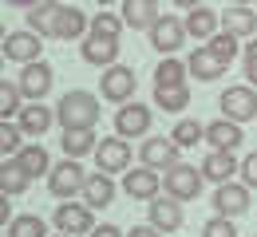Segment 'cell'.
Returning <instances> with one entry per match:
<instances>
[{
    "label": "cell",
    "instance_id": "obj_47",
    "mask_svg": "<svg viewBox=\"0 0 257 237\" xmlns=\"http://www.w3.org/2000/svg\"><path fill=\"white\" fill-rule=\"evenodd\" d=\"M4 36H8V32H4V20H0V44H4Z\"/></svg>",
    "mask_w": 257,
    "mask_h": 237
},
{
    "label": "cell",
    "instance_id": "obj_28",
    "mask_svg": "<svg viewBox=\"0 0 257 237\" xmlns=\"http://www.w3.org/2000/svg\"><path fill=\"white\" fill-rule=\"evenodd\" d=\"M56 16H60V0H44V4L28 8V24L44 40H56Z\"/></svg>",
    "mask_w": 257,
    "mask_h": 237
},
{
    "label": "cell",
    "instance_id": "obj_36",
    "mask_svg": "<svg viewBox=\"0 0 257 237\" xmlns=\"http://www.w3.org/2000/svg\"><path fill=\"white\" fill-rule=\"evenodd\" d=\"M20 146H24V131H20L16 123L0 119V158H4V154H16Z\"/></svg>",
    "mask_w": 257,
    "mask_h": 237
},
{
    "label": "cell",
    "instance_id": "obj_6",
    "mask_svg": "<svg viewBox=\"0 0 257 237\" xmlns=\"http://www.w3.org/2000/svg\"><path fill=\"white\" fill-rule=\"evenodd\" d=\"M52 221H56V229L67 237H83L95 229V209L87 202H60L56 205V213H52Z\"/></svg>",
    "mask_w": 257,
    "mask_h": 237
},
{
    "label": "cell",
    "instance_id": "obj_2",
    "mask_svg": "<svg viewBox=\"0 0 257 237\" xmlns=\"http://www.w3.org/2000/svg\"><path fill=\"white\" fill-rule=\"evenodd\" d=\"M202 190H206L202 166H186V162H178L174 170L162 174V194H170L174 202H198Z\"/></svg>",
    "mask_w": 257,
    "mask_h": 237
},
{
    "label": "cell",
    "instance_id": "obj_30",
    "mask_svg": "<svg viewBox=\"0 0 257 237\" xmlns=\"http://www.w3.org/2000/svg\"><path fill=\"white\" fill-rule=\"evenodd\" d=\"M186 60H174V56H162V64L155 68V87H186Z\"/></svg>",
    "mask_w": 257,
    "mask_h": 237
},
{
    "label": "cell",
    "instance_id": "obj_4",
    "mask_svg": "<svg viewBox=\"0 0 257 237\" xmlns=\"http://www.w3.org/2000/svg\"><path fill=\"white\" fill-rule=\"evenodd\" d=\"M218 107H222V119H233V123H253L257 119V87L249 83H237V87H225L218 95Z\"/></svg>",
    "mask_w": 257,
    "mask_h": 237
},
{
    "label": "cell",
    "instance_id": "obj_12",
    "mask_svg": "<svg viewBox=\"0 0 257 237\" xmlns=\"http://www.w3.org/2000/svg\"><path fill=\"white\" fill-rule=\"evenodd\" d=\"M123 190H127V198H135V202H151V198L162 194V174L151 170V166H131L123 174Z\"/></svg>",
    "mask_w": 257,
    "mask_h": 237
},
{
    "label": "cell",
    "instance_id": "obj_10",
    "mask_svg": "<svg viewBox=\"0 0 257 237\" xmlns=\"http://www.w3.org/2000/svg\"><path fill=\"white\" fill-rule=\"evenodd\" d=\"M186 20H178V16H170V12H162L159 24L151 28V48L162 52V56H174L182 44H186Z\"/></svg>",
    "mask_w": 257,
    "mask_h": 237
},
{
    "label": "cell",
    "instance_id": "obj_7",
    "mask_svg": "<svg viewBox=\"0 0 257 237\" xmlns=\"http://www.w3.org/2000/svg\"><path fill=\"white\" fill-rule=\"evenodd\" d=\"M99 95L107 103H131L135 99V71L123 68V64H111V68H103V75H99Z\"/></svg>",
    "mask_w": 257,
    "mask_h": 237
},
{
    "label": "cell",
    "instance_id": "obj_33",
    "mask_svg": "<svg viewBox=\"0 0 257 237\" xmlns=\"http://www.w3.org/2000/svg\"><path fill=\"white\" fill-rule=\"evenodd\" d=\"M170 138H174L182 150H194V146L206 138V127H202L198 119H178V123H174V131H170Z\"/></svg>",
    "mask_w": 257,
    "mask_h": 237
},
{
    "label": "cell",
    "instance_id": "obj_20",
    "mask_svg": "<svg viewBox=\"0 0 257 237\" xmlns=\"http://www.w3.org/2000/svg\"><path fill=\"white\" fill-rule=\"evenodd\" d=\"M159 0H123V20L131 32H151L159 24Z\"/></svg>",
    "mask_w": 257,
    "mask_h": 237
},
{
    "label": "cell",
    "instance_id": "obj_43",
    "mask_svg": "<svg viewBox=\"0 0 257 237\" xmlns=\"http://www.w3.org/2000/svg\"><path fill=\"white\" fill-rule=\"evenodd\" d=\"M127 237H162L159 229H155V225H131V233Z\"/></svg>",
    "mask_w": 257,
    "mask_h": 237
},
{
    "label": "cell",
    "instance_id": "obj_17",
    "mask_svg": "<svg viewBox=\"0 0 257 237\" xmlns=\"http://www.w3.org/2000/svg\"><path fill=\"white\" fill-rule=\"evenodd\" d=\"M241 170V162L233 158V150H210L206 158H202V178L206 182H214V186H222V182H233V174Z\"/></svg>",
    "mask_w": 257,
    "mask_h": 237
},
{
    "label": "cell",
    "instance_id": "obj_15",
    "mask_svg": "<svg viewBox=\"0 0 257 237\" xmlns=\"http://www.w3.org/2000/svg\"><path fill=\"white\" fill-rule=\"evenodd\" d=\"M79 56H83V64H91V68H111V64L119 60V40H115V36L87 32L79 40Z\"/></svg>",
    "mask_w": 257,
    "mask_h": 237
},
{
    "label": "cell",
    "instance_id": "obj_45",
    "mask_svg": "<svg viewBox=\"0 0 257 237\" xmlns=\"http://www.w3.org/2000/svg\"><path fill=\"white\" fill-rule=\"evenodd\" d=\"M174 4H178V8H186V12H190V8H202V4H206V0H174Z\"/></svg>",
    "mask_w": 257,
    "mask_h": 237
},
{
    "label": "cell",
    "instance_id": "obj_29",
    "mask_svg": "<svg viewBox=\"0 0 257 237\" xmlns=\"http://www.w3.org/2000/svg\"><path fill=\"white\" fill-rule=\"evenodd\" d=\"M28 182H32V178H28V170L20 166L16 158H4V162H0V194L16 198V194H24V190H28Z\"/></svg>",
    "mask_w": 257,
    "mask_h": 237
},
{
    "label": "cell",
    "instance_id": "obj_41",
    "mask_svg": "<svg viewBox=\"0 0 257 237\" xmlns=\"http://www.w3.org/2000/svg\"><path fill=\"white\" fill-rule=\"evenodd\" d=\"M87 237H127V233H123L119 225H95V229H91Z\"/></svg>",
    "mask_w": 257,
    "mask_h": 237
},
{
    "label": "cell",
    "instance_id": "obj_26",
    "mask_svg": "<svg viewBox=\"0 0 257 237\" xmlns=\"http://www.w3.org/2000/svg\"><path fill=\"white\" fill-rule=\"evenodd\" d=\"M95 146H99L95 127H71V131H64V138H60L64 158H83V154H95Z\"/></svg>",
    "mask_w": 257,
    "mask_h": 237
},
{
    "label": "cell",
    "instance_id": "obj_1",
    "mask_svg": "<svg viewBox=\"0 0 257 237\" xmlns=\"http://www.w3.org/2000/svg\"><path fill=\"white\" fill-rule=\"evenodd\" d=\"M56 123L64 131H71V127H95L99 123V99L91 91H83V87L67 91L64 99L56 103Z\"/></svg>",
    "mask_w": 257,
    "mask_h": 237
},
{
    "label": "cell",
    "instance_id": "obj_18",
    "mask_svg": "<svg viewBox=\"0 0 257 237\" xmlns=\"http://www.w3.org/2000/svg\"><path fill=\"white\" fill-rule=\"evenodd\" d=\"M222 32H229L233 40H253L257 36V8L229 4V8L222 12Z\"/></svg>",
    "mask_w": 257,
    "mask_h": 237
},
{
    "label": "cell",
    "instance_id": "obj_31",
    "mask_svg": "<svg viewBox=\"0 0 257 237\" xmlns=\"http://www.w3.org/2000/svg\"><path fill=\"white\" fill-rule=\"evenodd\" d=\"M155 107L166 115H182L190 107V87H155Z\"/></svg>",
    "mask_w": 257,
    "mask_h": 237
},
{
    "label": "cell",
    "instance_id": "obj_3",
    "mask_svg": "<svg viewBox=\"0 0 257 237\" xmlns=\"http://www.w3.org/2000/svg\"><path fill=\"white\" fill-rule=\"evenodd\" d=\"M182 162V146L174 142V138L166 135H147L143 138V146H139V166H151L159 170V174H166V170H174Z\"/></svg>",
    "mask_w": 257,
    "mask_h": 237
},
{
    "label": "cell",
    "instance_id": "obj_5",
    "mask_svg": "<svg viewBox=\"0 0 257 237\" xmlns=\"http://www.w3.org/2000/svg\"><path fill=\"white\" fill-rule=\"evenodd\" d=\"M83 182H87V170L79 166V158H64V162H56L52 174H48V190H52V198H60V202H71L75 194H83Z\"/></svg>",
    "mask_w": 257,
    "mask_h": 237
},
{
    "label": "cell",
    "instance_id": "obj_46",
    "mask_svg": "<svg viewBox=\"0 0 257 237\" xmlns=\"http://www.w3.org/2000/svg\"><path fill=\"white\" fill-rule=\"evenodd\" d=\"M233 4H241V8H253L257 0H233Z\"/></svg>",
    "mask_w": 257,
    "mask_h": 237
},
{
    "label": "cell",
    "instance_id": "obj_38",
    "mask_svg": "<svg viewBox=\"0 0 257 237\" xmlns=\"http://www.w3.org/2000/svg\"><path fill=\"white\" fill-rule=\"evenodd\" d=\"M202 237H237V225H233V217H222V213H214V217L202 225Z\"/></svg>",
    "mask_w": 257,
    "mask_h": 237
},
{
    "label": "cell",
    "instance_id": "obj_40",
    "mask_svg": "<svg viewBox=\"0 0 257 237\" xmlns=\"http://www.w3.org/2000/svg\"><path fill=\"white\" fill-rule=\"evenodd\" d=\"M237 178H241L249 190H257V150H249V154L241 158V170H237Z\"/></svg>",
    "mask_w": 257,
    "mask_h": 237
},
{
    "label": "cell",
    "instance_id": "obj_48",
    "mask_svg": "<svg viewBox=\"0 0 257 237\" xmlns=\"http://www.w3.org/2000/svg\"><path fill=\"white\" fill-rule=\"evenodd\" d=\"M0 71H4V52H0Z\"/></svg>",
    "mask_w": 257,
    "mask_h": 237
},
{
    "label": "cell",
    "instance_id": "obj_50",
    "mask_svg": "<svg viewBox=\"0 0 257 237\" xmlns=\"http://www.w3.org/2000/svg\"><path fill=\"white\" fill-rule=\"evenodd\" d=\"M60 4H71V0H60Z\"/></svg>",
    "mask_w": 257,
    "mask_h": 237
},
{
    "label": "cell",
    "instance_id": "obj_44",
    "mask_svg": "<svg viewBox=\"0 0 257 237\" xmlns=\"http://www.w3.org/2000/svg\"><path fill=\"white\" fill-rule=\"evenodd\" d=\"M4 4H12V8H24V12H28V8H36V4H44V0H4Z\"/></svg>",
    "mask_w": 257,
    "mask_h": 237
},
{
    "label": "cell",
    "instance_id": "obj_16",
    "mask_svg": "<svg viewBox=\"0 0 257 237\" xmlns=\"http://www.w3.org/2000/svg\"><path fill=\"white\" fill-rule=\"evenodd\" d=\"M40 56H44V36H36L32 28L4 36V60H16V64H36Z\"/></svg>",
    "mask_w": 257,
    "mask_h": 237
},
{
    "label": "cell",
    "instance_id": "obj_42",
    "mask_svg": "<svg viewBox=\"0 0 257 237\" xmlns=\"http://www.w3.org/2000/svg\"><path fill=\"white\" fill-rule=\"evenodd\" d=\"M12 221V205H8V194H0V229Z\"/></svg>",
    "mask_w": 257,
    "mask_h": 237
},
{
    "label": "cell",
    "instance_id": "obj_39",
    "mask_svg": "<svg viewBox=\"0 0 257 237\" xmlns=\"http://www.w3.org/2000/svg\"><path fill=\"white\" fill-rule=\"evenodd\" d=\"M241 68H245V83L257 87V36L245 44V52H241Z\"/></svg>",
    "mask_w": 257,
    "mask_h": 237
},
{
    "label": "cell",
    "instance_id": "obj_8",
    "mask_svg": "<svg viewBox=\"0 0 257 237\" xmlns=\"http://www.w3.org/2000/svg\"><path fill=\"white\" fill-rule=\"evenodd\" d=\"M115 135L119 138H147L151 135V107L147 103H123L119 111H115Z\"/></svg>",
    "mask_w": 257,
    "mask_h": 237
},
{
    "label": "cell",
    "instance_id": "obj_9",
    "mask_svg": "<svg viewBox=\"0 0 257 237\" xmlns=\"http://www.w3.org/2000/svg\"><path fill=\"white\" fill-rule=\"evenodd\" d=\"M95 170H103V174H127V170H131V142H127V138H119V135L99 138Z\"/></svg>",
    "mask_w": 257,
    "mask_h": 237
},
{
    "label": "cell",
    "instance_id": "obj_23",
    "mask_svg": "<svg viewBox=\"0 0 257 237\" xmlns=\"http://www.w3.org/2000/svg\"><path fill=\"white\" fill-rule=\"evenodd\" d=\"M186 68H190V75H194V79H202V83H218V79L225 75V64L206 48V44L194 48V56L186 60Z\"/></svg>",
    "mask_w": 257,
    "mask_h": 237
},
{
    "label": "cell",
    "instance_id": "obj_32",
    "mask_svg": "<svg viewBox=\"0 0 257 237\" xmlns=\"http://www.w3.org/2000/svg\"><path fill=\"white\" fill-rule=\"evenodd\" d=\"M8 237H48V225L40 213H16L8 221Z\"/></svg>",
    "mask_w": 257,
    "mask_h": 237
},
{
    "label": "cell",
    "instance_id": "obj_37",
    "mask_svg": "<svg viewBox=\"0 0 257 237\" xmlns=\"http://www.w3.org/2000/svg\"><path fill=\"white\" fill-rule=\"evenodd\" d=\"M123 28H127V20L123 16H115V12H99L95 20H91V32H99V36H123Z\"/></svg>",
    "mask_w": 257,
    "mask_h": 237
},
{
    "label": "cell",
    "instance_id": "obj_11",
    "mask_svg": "<svg viewBox=\"0 0 257 237\" xmlns=\"http://www.w3.org/2000/svg\"><path fill=\"white\" fill-rule=\"evenodd\" d=\"M182 221H186L182 202H174L170 194H159V198L147 202V225H155L159 233H174V229H182Z\"/></svg>",
    "mask_w": 257,
    "mask_h": 237
},
{
    "label": "cell",
    "instance_id": "obj_34",
    "mask_svg": "<svg viewBox=\"0 0 257 237\" xmlns=\"http://www.w3.org/2000/svg\"><path fill=\"white\" fill-rule=\"evenodd\" d=\"M20 111H24V91H20V83L0 79V119H16Z\"/></svg>",
    "mask_w": 257,
    "mask_h": 237
},
{
    "label": "cell",
    "instance_id": "obj_14",
    "mask_svg": "<svg viewBox=\"0 0 257 237\" xmlns=\"http://www.w3.org/2000/svg\"><path fill=\"white\" fill-rule=\"evenodd\" d=\"M52 79H56V71H52V64L48 60H36V64H24L20 68V91H24V99L40 103L48 91H52Z\"/></svg>",
    "mask_w": 257,
    "mask_h": 237
},
{
    "label": "cell",
    "instance_id": "obj_19",
    "mask_svg": "<svg viewBox=\"0 0 257 237\" xmlns=\"http://www.w3.org/2000/svg\"><path fill=\"white\" fill-rule=\"evenodd\" d=\"M52 123H56V111L44 107V103H24V111L16 115V127H20L24 135H32V138H44L52 131Z\"/></svg>",
    "mask_w": 257,
    "mask_h": 237
},
{
    "label": "cell",
    "instance_id": "obj_49",
    "mask_svg": "<svg viewBox=\"0 0 257 237\" xmlns=\"http://www.w3.org/2000/svg\"><path fill=\"white\" fill-rule=\"evenodd\" d=\"M95 4H115V0H95Z\"/></svg>",
    "mask_w": 257,
    "mask_h": 237
},
{
    "label": "cell",
    "instance_id": "obj_22",
    "mask_svg": "<svg viewBox=\"0 0 257 237\" xmlns=\"http://www.w3.org/2000/svg\"><path fill=\"white\" fill-rule=\"evenodd\" d=\"M186 32H190L194 40H202V44H210L214 36L222 32V16H218L214 8H206V4H202V8H190V12H186Z\"/></svg>",
    "mask_w": 257,
    "mask_h": 237
},
{
    "label": "cell",
    "instance_id": "obj_51",
    "mask_svg": "<svg viewBox=\"0 0 257 237\" xmlns=\"http://www.w3.org/2000/svg\"><path fill=\"white\" fill-rule=\"evenodd\" d=\"M56 237H67V233H56Z\"/></svg>",
    "mask_w": 257,
    "mask_h": 237
},
{
    "label": "cell",
    "instance_id": "obj_27",
    "mask_svg": "<svg viewBox=\"0 0 257 237\" xmlns=\"http://www.w3.org/2000/svg\"><path fill=\"white\" fill-rule=\"evenodd\" d=\"M12 158H16L20 166L28 170V178H32V182H36V178H44V174H52V154H48L40 142H28V146H20Z\"/></svg>",
    "mask_w": 257,
    "mask_h": 237
},
{
    "label": "cell",
    "instance_id": "obj_25",
    "mask_svg": "<svg viewBox=\"0 0 257 237\" xmlns=\"http://www.w3.org/2000/svg\"><path fill=\"white\" fill-rule=\"evenodd\" d=\"M83 202L91 205V209H107V205L115 202V182H111V174H87V182H83Z\"/></svg>",
    "mask_w": 257,
    "mask_h": 237
},
{
    "label": "cell",
    "instance_id": "obj_13",
    "mask_svg": "<svg viewBox=\"0 0 257 237\" xmlns=\"http://www.w3.org/2000/svg\"><path fill=\"white\" fill-rule=\"evenodd\" d=\"M249 186L245 182H222L218 190H214V213H222V217H241V213H249Z\"/></svg>",
    "mask_w": 257,
    "mask_h": 237
},
{
    "label": "cell",
    "instance_id": "obj_24",
    "mask_svg": "<svg viewBox=\"0 0 257 237\" xmlns=\"http://www.w3.org/2000/svg\"><path fill=\"white\" fill-rule=\"evenodd\" d=\"M91 32V20L75 8V4H60V16H56V40H83Z\"/></svg>",
    "mask_w": 257,
    "mask_h": 237
},
{
    "label": "cell",
    "instance_id": "obj_35",
    "mask_svg": "<svg viewBox=\"0 0 257 237\" xmlns=\"http://www.w3.org/2000/svg\"><path fill=\"white\" fill-rule=\"evenodd\" d=\"M237 44H241V40H233L229 32H218L214 40H210V44H206V48H210V52H214V56L222 60L225 68H229V64H233V60L241 56V52H237Z\"/></svg>",
    "mask_w": 257,
    "mask_h": 237
},
{
    "label": "cell",
    "instance_id": "obj_21",
    "mask_svg": "<svg viewBox=\"0 0 257 237\" xmlns=\"http://www.w3.org/2000/svg\"><path fill=\"white\" fill-rule=\"evenodd\" d=\"M206 142H210V150H237V146L245 142V131H241V123H233V119H214V123L206 127Z\"/></svg>",
    "mask_w": 257,
    "mask_h": 237
}]
</instances>
